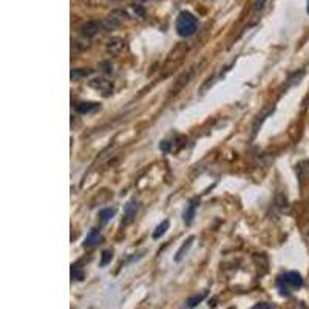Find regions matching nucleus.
I'll use <instances>...</instances> for the list:
<instances>
[{
	"mask_svg": "<svg viewBox=\"0 0 309 309\" xmlns=\"http://www.w3.org/2000/svg\"><path fill=\"white\" fill-rule=\"evenodd\" d=\"M252 309H275L271 303H257Z\"/></svg>",
	"mask_w": 309,
	"mask_h": 309,
	"instance_id": "obj_20",
	"label": "nucleus"
},
{
	"mask_svg": "<svg viewBox=\"0 0 309 309\" xmlns=\"http://www.w3.org/2000/svg\"><path fill=\"white\" fill-rule=\"evenodd\" d=\"M264 5H266V0H255L254 2V11H261L263 8H264Z\"/></svg>",
	"mask_w": 309,
	"mask_h": 309,
	"instance_id": "obj_18",
	"label": "nucleus"
},
{
	"mask_svg": "<svg viewBox=\"0 0 309 309\" xmlns=\"http://www.w3.org/2000/svg\"><path fill=\"white\" fill-rule=\"evenodd\" d=\"M167 229H169V221H167V220H164L161 224H158V226H156V229L153 230V240H158V238H161L163 235H164V233L167 232Z\"/></svg>",
	"mask_w": 309,
	"mask_h": 309,
	"instance_id": "obj_13",
	"label": "nucleus"
},
{
	"mask_svg": "<svg viewBox=\"0 0 309 309\" xmlns=\"http://www.w3.org/2000/svg\"><path fill=\"white\" fill-rule=\"evenodd\" d=\"M113 260V250L112 249H105L102 252V258H101V268H105V266Z\"/></svg>",
	"mask_w": 309,
	"mask_h": 309,
	"instance_id": "obj_16",
	"label": "nucleus"
},
{
	"mask_svg": "<svg viewBox=\"0 0 309 309\" xmlns=\"http://www.w3.org/2000/svg\"><path fill=\"white\" fill-rule=\"evenodd\" d=\"M101 28H104L102 27V22L88 20V22H85L81 27V34H82V37H85V39H91V37H95L98 34Z\"/></svg>",
	"mask_w": 309,
	"mask_h": 309,
	"instance_id": "obj_4",
	"label": "nucleus"
},
{
	"mask_svg": "<svg viewBox=\"0 0 309 309\" xmlns=\"http://www.w3.org/2000/svg\"><path fill=\"white\" fill-rule=\"evenodd\" d=\"M198 30V20L194 14H190L189 11L179 13L177 19V33L181 37H190L194 36Z\"/></svg>",
	"mask_w": 309,
	"mask_h": 309,
	"instance_id": "obj_2",
	"label": "nucleus"
},
{
	"mask_svg": "<svg viewBox=\"0 0 309 309\" xmlns=\"http://www.w3.org/2000/svg\"><path fill=\"white\" fill-rule=\"evenodd\" d=\"M99 240H101V232H99V229H91L87 237H85V241H83V247H93L99 243Z\"/></svg>",
	"mask_w": 309,
	"mask_h": 309,
	"instance_id": "obj_8",
	"label": "nucleus"
},
{
	"mask_svg": "<svg viewBox=\"0 0 309 309\" xmlns=\"http://www.w3.org/2000/svg\"><path fill=\"white\" fill-rule=\"evenodd\" d=\"M131 10H133V13H135V16H139V17H144L146 11H144V10H143V8H141V6L133 5V6H131Z\"/></svg>",
	"mask_w": 309,
	"mask_h": 309,
	"instance_id": "obj_19",
	"label": "nucleus"
},
{
	"mask_svg": "<svg viewBox=\"0 0 309 309\" xmlns=\"http://www.w3.org/2000/svg\"><path fill=\"white\" fill-rule=\"evenodd\" d=\"M207 297V291H204V292H201V294H195V295H192V297H189L187 298V302H186V305H187V308H195L196 305H199L203 302V300Z\"/></svg>",
	"mask_w": 309,
	"mask_h": 309,
	"instance_id": "obj_12",
	"label": "nucleus"
},
{
	"mask_svg": "<svg viewBox=\"0 0 309 309\" xmlns=\"http://www.w3.org/2000/svg\"><path fill=\"white\" fill-rule=\"evenodd\" d=\"M91 73H93L91 70H74V71H71V78H73V79L87 78V76H90Z\"/></svg>",
	"mask_w": 309,
	"mask_h": 309,
	"instance_id": "obj_17",
	"label": "nucleus"
},
{
	"mask_svg": "<svg viewBox=\"0 0 309 309\" xmlns=\"http://www.w3.org/2000/svg\"><path fill=\"white\" fill-rule=\"evenodd\" d=\"M196 207H198V201L196 199H194V201H190L189 207L184 211V223L187 224H192V221H194L195 218V213H196Z\"/></svg>",
	"mask_w": 309,
	"mask_h": 309,
	"instance_id": "obj_9",
	"label": "nucleus"
},
{
	"mask_svg": "<svg viewBox=\"0 0 309 309\" xmlns=\"http://www.w3.org/2000/svg\"><path fill=\"white\" fill-rule=\"evenodd\" d=\"M138 209H139V204H138V201H135V199H131V201H129L127 204H125L122 224H129V223H131L133 220H135V216L138 213Z\"/></svg>",
	"mask_w": 309,
	"mask_h": 309,
	"instance_id": "obj_5",
	"label": "nucleus"
},
{
	"mask_svg": "<svg viewBox=\"0 0 309 309\" xmlns=\"http://www.w3.org/2000/svg\"><path fill=\"white\" fill-rule=\"evenodd\" d=\"M71 278L73 280H83V269H82V266L79 263H73L71 264Z\"/></svg>",
	"mask_w": 309,
	"mask_h": 309,
	"instance_id": "obj_14",
	"label": "nucleus"
},
{
	"mask_svg": "<svg viewBox=\"0 0 309 309\" xmlns=\"http://www.w3.org/2000/svg\"><path fill=\"white\" fill-rule=\"evenodd\" d=\"M124 48H125V42L121 37H113L108 40V44H107V51L112 54H119Z\"/></svg>",
	"mask_w": 309,
	"mask_h": 309,
	"instance_id": "obj_7",
	"label": "nucleus"
},
{
	"mask_svg": "<svg viewBox=\"0 0 309 309\" xmlns=\"http://www.w3.org/2000/svg\"><path fill=\"white\" fill-rule=\"evenodd\" d=\"M194 240H195V237H189L184 243H182V246L178 249V252H177V257H175V261H181L182 258H184V255L189 252V249H190V246L194 244Z\"/></svg>",
	"mask_w": 309,
	"mask_h": 309,
	"instance_id": "obj_11",
	"label": "nucleus"
},
{
	"mask_svg": "<svg viewBox=\"0 0 309 309\" xmlns=\"http://www.w3.org/2000/svg\"><path fill=\"white\" fill-rule=\"evenodd\" d=\"M124 19H125V13L124 11H113L107 19H104L102 27L105 30H108V31H113L124 22Z\"/></svg>",
	"mask_w": 309,
	"mask_h": 309,
	"instance_id": "obj_3",
	"label": "nucleus"
},
{
	"mask_svg": "<svg viewBox=\"0 0 309 309\" xmlns=\"http://www.w3.org/2000/svg\"><path fill=\"white\" fill-rule=\"evenodd\" d=\"M99 105L101 104H98V102H79V104H76V112L82 113V114H87V113L98 110Z\"/></svg>",
	"mask_w": 309,
	"mask_h": 309,
	"instance_id": "obj_10",
	"label": "nucleus"
},
{
	"mask_svg": "<svg viewBox=\"0 0 309 309\" xmlns=\"http://www.w3.org/2000/svg\"><path fill=\"white\" fill-rule=\"evenodd\" d=\"M113 216H114V209H112V207L102 209V211L99 212V220H101V223L110 221V220L113 218Z\"/></svg>",
	"mask_w": 309,
	"mask_h": 309,
	"instance_id": "obj_15",
	"label": "nucleus"
},
{
	"mask_svg": "<svg viewBox=\"0 0 309 309\" xmlns=\"http://www.w3.org/2000/svg\"><path fill=\"white\" fill-rule=\"evenodd\" d=\"M90 85L99 90V91H102V95L108 96L113 91V85H112V82L110 81H107L104 78H98V79H93L90 82Z\"/></svg>",
	"mask_w": 309,
	"mask_h": 309,
	"instance_id": "obj_6",
	"label": "nucleus"
},
{
	"mask_svg": "<svg viewBox=\"0 0 309 309\" xmlns=\"http://www.w3.org/2000/svg\"><path fill=\"white\" fill-rule=\"evenodd\" d=\"M143 2H144V0H143Z\"/></svg>",
	"mask_w": 309,
	"mask_h": 309,
	"instance_id": "obj_23",
	"label": "nucleus"
},
{
	"mask_svg": "<svg viewBox=\"0 0 309 309\" xmlns=\"http://www.w3.org/2000/svg\"><path fill=\"white\" fill-rule=\"evenodd\" d=\"M308 14H309V0H308Z\"/></svg>",
	"mask_w": 309,
	"mask_h": 309,
	"instance_id": "obj_21",
	"label": "nucleus"
},
{
	"mask_svg": "<svg viewBox=\"0 0 309 309\" xmlns=\"http://www.w3.org/2000/svg\"><path fill=\"white\" fill-rule=\"evenodd\" d=\"M306 170H308V173H309V163H308V167H306Z\"/></svg>",
	"mask_w": 309,
	"mask_h": 309,
	"instance_id": "obj_22",
	"label": "nucleus"
},
{
	"mask_svg": "<svg viewBox=\"0 0 309 309\" xmlns=\"http://www.w3.org/2000/svg\"><path fill=\"white\" fill-rule=\"evenodd\" d=\"M277 286H278V289L283 295H288L292 291L300 289L303 286V278L298 272L291 271V272L280 275L278 280H277Z\"/></svg>",
	"mask_w": 309,
	"mask_h": 309,
	"instance_id": "obj_1",
	"label": "nucleus"
}]
</instances>
